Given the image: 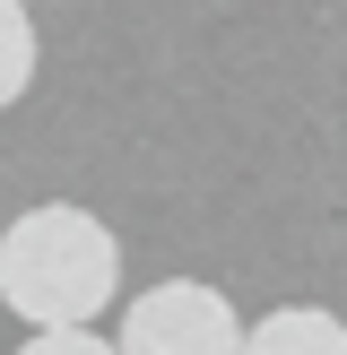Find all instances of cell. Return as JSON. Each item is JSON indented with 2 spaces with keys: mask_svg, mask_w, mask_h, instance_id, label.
<instances>
[{
  "mask_svg": "<svg viewBox=\"0 0 347 355\" xmlns=\"http://www.w3.org/2000/svg\"><path fill=\"white\" fill-rule=\"evenodd\" d=\"M121 286V243L96 208L44 200L0 234V304L26 329H96Z\"/></svg>",
  "mask_w": 347,
  "mask_h": 355,
  "instance_id": "6da1fadb",
  "label": "cell"
},
{
  "mask_svg": "<svg viewBox=\"0 0 347 355\" xmlns=\"http://www.w3.org/2000/svg\"><path fill=\"white\" fill-rule=\"evenodd\" d=\"M121 355H243V312L200 277H165L121 304Z\"/></svg>",
  "mask_w": 347,
  "mask_h": 355,
  "instance_id": "7a4b0ae2",
  "label": "cell"
},
{
  "mask_svg": "<svg viewBox=\"0 0 347 355\" xmlns=\"http://www.w3.org/2000/svg\"><path fill=\"white\" fill-rule=\"evenodd\" d=\"M243 355H347V321L321 304H278L243 329Z\"/></svg>",
  "mask_w": 347,
  "mask_h": 355,
  "instance_id": "3957f363",
  "label": "cell"
},
{
  "mask_svg": "<svg viewBox=\"0 0 347 355\" xmlns=\"http://www.w3.org/2000/svg\"><path fill=\"white\" fill-rule=\"evenodd\" d=\"M35 61H44V44H35V9H26V0H0V113L35 87Z\"/></svg>",
  "mask_w": 347,
  "mask_h": 355,
  "instance_id": "277c9868",
  "label": "cell"
},
{
  "mask_svg": "<svg viewBox=\"0 0 347 355\" xmlns=\"http://www.w3.org/2000/svg\"><path fill=\"white\" fill-rule=\"evenodd\" d=\"M17 355H121V347H113V338H96V329H35Z\"/></svg>",
  "mask_w": 347,
  "mask_h": 355,
  "instance_id": "5b68a950",
  "label": "cell"
}]
</instances>
